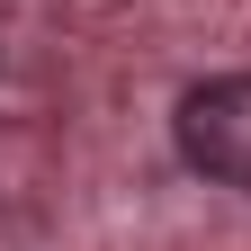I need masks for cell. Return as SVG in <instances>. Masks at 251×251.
<instances>
[{
  "mask_svg": "<svg viewBox=\"0 0 251 251\" xmlns=\"http://www.w3.org/2000/svg\"><path fill=\"white\" fill-rule=\"evenodd\" d=\"M179 135V162L198 179H225V188H251V72H215L179 99L171 117Z\"/></svg>",
  "mask_w": 251,
  "mask_h": 251,
  "instance_id": "6da1fadb",
  "label": "cell"
}]
</instances>
